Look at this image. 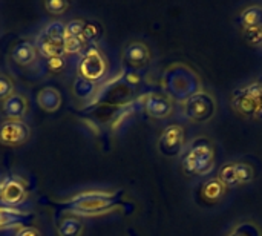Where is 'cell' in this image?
I'll return each mask as SVG.
<instances>
[{"label":"cell","instance_id":"6da1fadb","mask_svg":"<svg viewBox=\"0 0 262 236\" xmlns=\"http://www.w3.org/2000/svg\"><path fill=\"white\" fill-rule=\"evenodd\" d=\"M40 203L43 206L52 207L55 213H72L81 218L100 217L127 206L124 190L121 189H89L74 194L64 200L54 201L43 198Z\"/></svg>","mask_w":262,"mask_h":236},{"label":"cell","instance_id":"7a4b0ae2","mask_svg":"<svg viewBox=\"0 0 262 236\" xmlns=\"http://www.w3.org/2000/svg\"><path fill=\"white\" fill-rule=\"evenodd\" d=\"M216 166L215 143L207 137L192 138L181 154V169L190 178H206Z\"/></svg>","mask_w":262,"mask_h":236},{"label":"cell","instance_id":"3957f363","mask_svg":"<svg viewBox=\"0 0 262 236\" xmlns=\"http://www.w3.org/2000/svg\"><path fill=\"white\" fill-rule=\"evenodd\" d=\"M163 94L170 100L184 103L192 95L203 91L200 75L184 63H173L164 69L161 78Z\"/></svg>","mask_w":262,"mask_h":236},{"label":"cell","instance_id":"277c9868","mask_svg":"<svg viewBox=\"0 0 262 236\" xmlns=\"http://www.w3.org/2000/svg\"><path fill=\"white\" fill-rule=\"evenodd\" d=\"M230 104L243 118L262 120V75L235 88L230 95Z\"/></svg>","mask_w":262,"mask_h":236},{"label":"cell","instance_id":"5b68a950","mask_svg":"<svg viewBox=\"0 0 262 236\" xmlns=\"http://www.w3.org/2000/svg\"><path fill=\"white\" fill-rule=\"evenodd\" d=\"M8 57H9V61L21 71H28V72L37 71L38 74H45L43 58L40 57L34 45V40L31 38H26V37L15 38L9 45Z\"/></svg>","mask_w":262,"mask_h":236},{"label":"cell","instance_id":"8992f818","mask_svg":"<svg viewBox=\"0 0 262 236\" xmlns=\"http://www.w3.org/2000/svg\"><path fill=\"white\" fill-rule=\"evenodd\" d=\"M107 72H109V61L104 52L98 46H89L78 57L75 75L100 84L107 77Z\"/></svg>","mask_w":262,"mask_h":236},{"label":"cell","instance_id":"52a82bcc","mask_svg":"<svg viewBox=\"0 0 262 236\" xmlns=\"http://www.w3.org/2000/svg\"><path fill=\"white\" fill-rule=\"evenodd\" d=\"M31 190L28 181L18 174L0 177V206L11 209H23L29 200Z\"/></svg>","mask_w":262,"mask_h":236},{"label":"cell","instance_id":"ba28073f","mask_svg":"<svg viewBox=\"0 0 262 236\" xmlns=\"http://www.w3.org/2000/svg\"><path fill=\"white\" fill-rule=\"evenodd\" d=\"M181 112L192 123H207L216 114V100L210 92L203 89L181 103Z\"/></svg>","mask_w":262,"mask_h":236},{"label":"cell","instance_id":"9c48e42d","mask_svg":"<svg viewBox=\"0 0 262 236\" xmlns=\"http://www.w3.org/2000/svg\"><path fill=\"white\" fill-rule=\"evenodd\" d=\"M216 178L229 189L236 186H246L255 181L256 169L250 161L246 160H233L221 166Z\"/></svg>","mask_w":262,"mask_h":236},{"label":"cell","instance_id":"30bf717a","mask_svg":"<svg viewBox=\"0 0 262 236\" xmlns=\"http://www.w3.org/2000/svg\"><path fill=\"white\" fill-rule=\"evenodd\" d=\"M186 144H187L186 143V131L178 123L167 124L163 129V132L160 134L158 141H157L158 152L166 158L181 157Z\"/></svg>","mask_w":262,"mask_h":236},{"label":"cell","instance_id":"8fae6325","mask_svg":"<svg viewBox=\"0 0 262 236\" xmlns=\"http://www.w3.org/2000/svg\"><path fill=\"white\" fill-rule=\"evenodd\" d=\"M31 126L26 120H0V144L20 147L31 138Z\"/></svg>","mask_w":262,"mask_h":236},{"label":"cell","instance_id":"7c38bea8","mask_svg":"<svg viewBox=\"0 0 262 236\" xmlns=\"http://www.w3.org/2000/svg\"><path fill=\"white\" fill-rule=\"evenodd\" d=\"M152 60V52L150 48L141 41V40H132L127 45H124L121 51V63L123 69L135 71L140 72L146 66H149Z\"/></svg>","mask_w":262,"mask_h":236},{"label":"cell","instance_id":"4fadbf2b","mask_svg":"<svg viewBox=\"0 0 262 236\" xmlns=\"http://www.w3.org/2000/svg\"><path fill=\"white\" fill-rule=\"evenodd\" d=\"M141 109L154 120H166L175 111V101L163 92H149L140 97Z\"/></svg>","mask_w":262,"mask_h":236},{"label":"cell","instance_id":"5bb4252c","mask_svg":"<svg viewBox=\"0 0 262 236\" xmlns=\"http://www.w3.org/2000/svg\"><path fill=\"white\" fill-rule=\"evenodd\" d=\"M37 215L29 209H11L0 206V232L17 230L23 226H34Z\"/></svg>","mask_w":262,"mask_h":236},{"label":"cell","instance_id":"9a60e30c","mask_svg":"<svg viewBox=\"0 0 262 236\" xmlns=\"http://www.w3.org/2000/svg\"><path fill=\"white\" fill-rule=\"evenodd\" d=\"M29 98L21 92H15L0 103L2 117L5 120H25L29 114Z\"/></svg>","mask_w":262,"mask_h":236},{"label":"cell","instance_id":"2e32d148","mask_svg":"<svg viewBox=\"0 0 262 236\" xmlns=\"http://www.w3.org/2000/svg\"><path fill=\"white\" fill-rule=\"evenodd\" d=\"M54 226L57 236H83L86 223L84 218L72 213H55Z\"/></svg>","mask_w":262,"mask_h":236},{"label":"cell","instance_id":"e0dca14e","mask_svg":"<svg viewBox=\"0 0 262 236\" xmlns=\"http://www.w3.org/2000/svg\"><path fill=\"white\" fill-rule=\"evenodd\" d=\"M38 108L45 112H57L61 108L63 95L55 86H43L35 95Z\"/></svg>","mask_w":262,"mask_h":236},{"label":"cell","instance_id":"ac0fdd59","mask_svg":"<svg viewBox=\"0 0 262 236\" xmlns=\"http://www.w3.org/2000/svg\"><path fill=\"white\" fill-rule=\"evenodd\" d=\"M34 45L40 54V57L43 60L46 58H52V57H63L66 55V51H64V46L54 41L52 38H49L41 29L38 31V34L34 37Z\"/></svg>","mask_w":262,"mask_h":236},{"label":"cell","instance_id":"d6986e66","mask_svg":"<svg viewBox=\"0 0 262 236\" xmlns=\"http://www.w3.org/2000/svg\"><path fill=\"white\" fill-rule=\"evenodd\" d=\"M226 192H227V187L216 177L204 181L201 189H200L201 200L209 203V204H215V203L221 201L226 197Z\"/></svg>","mask_w":262,"mask_h":236},{"label":"cell","instance_id":"ffe728a7","mask_svg":"<svg viewBox=\"0 0 262 236\" xmlns=\"http://www.w3.org/2000/svg\"><path fill=\"white\" fill-rule=\"evenodd\" d=\"M98 86H100L98 83H94V81H89V80H84V78L75 75L72 80V94L77 100H81L86 104L95 97Z\"/></svg>","mask_w":262,"mask_h":236},{"label":"cell","instance_id":"44dd1931","mask_svg":"<svg viewBox=\"0 0 262 236\" xmlns=\"http://www.w3.org/2000/svg\"><path fill=\"white\" fill-rule=\"evenodd\" d=\"M239 23L243 29L262 26V5H249L239 14Z\"/></svg>","mask_w":262,"mask_h":236},{"label":"cell","instance_id":"7402d4cb","mask_svg":"<svg viewBox=\"0 0 262 236\" xmlns=\"http://www.w3.org/2000/svg\"><path fill=\"white\" fill-rule=\"evenodd\" d=\"M226 236H262V229L253 220H241L230 227Z\"/></svg>","mask_w":262,"mask_h":236},{"label":"cell","instance_id":"603a6c76","mask_svg":"<svg viewBox=\"0 0 262 236\" xmlns=\"http://www.w3.org/2000/svg\"><path fill=\"white\" fill-rule=\"evenodd\" d=\"M104 28L100 22L97 20H84V29H83V37L89 46H97V43L103 38Z\"/></svg>","mask_w":262,"mask_h":236},{"label":"cell","instance_id":"cb8c5ba5","mask_svg":"<svg viewBox=\"0 0 262 236\" xmlns=\"http://www.w3.org/2000/svg\"><path fill=\"white\" fill-rule=\"evenodd\" d=\"M41 31L49 37L52 38L54 41L60 43L64 46V40H66V22H61V20H52V22H48Z\"/></svg>","mask_w":262,"mask_h":236},{"label":"cell","instance_id":"d4e9b609","mask_svg":"<svg viewBox=\"0 0 262 236\" xmlns=\"http://www.w3.org/2000/svg\"><path fill=\"white\" fill-rule=\"evenodd\" d=\"M17 92V81L8 71L0 69V103Z\"/></svg>","mask_w":262,"mask_h":236},{"label":"cell","instance_id":"484cf974","mask_svg":"<svg viewBox=\"0 0 262 236\" xmlns=\"http://www.w3.org/2000/svg\"><path fill=\"white\" fill-rule=\"evenodd\" d=\"M68 65V55L63 57H52V58H46L43 60V66H45V72H51L54 75L63 72L66 69Z\"/></svg>","mask_w":262,"mask_h":236},{"label":"cell","instance_id":"4316f807","mask_svg":"<svg viewBox=\"0 0 262 236\" xmlns=\"http://www.w3.org/2000/svg\"><path fill=\"white\" fill-rule=\"evenodd\" d=\"M243 35L252 46H262V26L246 28L243 29Z\"/></svg>","mask_w":262,"mask_h":236},{"label":"cell","instance_id":"83f0119b","mask_svg":"<svg viewBox=\"0 0 262 236\" xmlns=\"http://www.w3.org/2000/svg\"><path fill=\"white\" fill-rule=\"evenodd\" d=\"M69 8H71V3L64 2V0H49V2L45 3V9L49 14H54V15L64 14Z\"/></svg>","mask_w":262,"mask_h":236},{"label":"cell","instance_id":"f1b7e54d","mask_svg":"<svg viewBox=\"0 0 262 236\" xmlns=\"http://www.w3.org/2000/svg\"><path fill=\"white\" fill-rule=\"evenodd\" d=\"M12 236H43L41 232L35 227V226H23L18 227L17 230H14Z\"/></svg>","mask_w":262,"mask_h":236}]
</instances>
